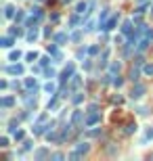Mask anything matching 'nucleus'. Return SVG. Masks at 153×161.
I'll return each instance as SVG.
<instances>
[{"label": "nucleus", "instance_id": "30", "mask_svg": "<svg viewBox=\"0 0 153 161\" xmlns=\"http://www.w3.org/2000/svg\"><path fill=\"white\" fill-rule=\"evenodd\" d=\"M11 34H13V36H21V34H23V29L15 25V27H13V29H11Z\"/></svg>", "mask_w": 153, "mask_h": 161}, {"label": "nucleus", "instance_id": "34", "mask_svg": "<svg viewBox=\"0 0 153 161\" xmlns=\"http://www.w3.org/2000/svg\"><path fill=\"white\" fill-rule=\"evenodd\" d=\"M32 147H34V142H32V140H25V142H23V151H29Z\"/></svg>", "mask_w": 153, "mask_h": 161}, {"label": "nucleus", "instance_id": "7", "mask_svg": "<svg viewBox=\"0 0 153 161\" xmlns=\"http://www.w3.org/2000/svg\"><path fill=\"white\" fill-rule=\"evenodd\" d=\"M0 105H2V109H9V107H13V105H15V98H13V96H2Z\"/></svg>", "mask_w": 153, "mask_h": 161}, {"label": "nucleus", "instance_id": "24", "mask_svg": "<svg viewBox=\"0 0 153 161\" xmlns=\"http://www.w3.org/2000/svg\"><path fill=\"white\" fill-rule=\"evenodd\" d=\"M147 140H153V130H151V128H149V130L145 132V138H143V144H145Z\"/></svg>", "mask_w": 153, "mask_h": 161}, {"label": "nucleus", "instance_id": "38", "mask_svg": "<svg viewBox=\"0 0 153 161\" xmlns=\"http://www.w3.org/2000/svg\"><path fill=\"white\" fill-rule=\"evenodd\" d=\"M15 21H17V23L23 21V13H21V11H17V15H15Z\"/></svg>", "mask_w": 153, "mask_h": 161}, {"label": "nucleus", "instance_id": "45", "mask_svg": "<svg viewBox=\"0 0 153 161\" xmlns=\"http://www.w3.org/2000/svg\"><path fill=\"white\" fill-rule=\"evenodd\" d=\"M151 13H153V6H151Z\"/></svg>", "mask_w": 153, "mask_h": 161}, {"label": "nucleus", "instance_id": "5", "mask_svg": "<svg viewBox=\"0 0 153 161\" xmlns=\"http://www.w3.org/2000/svg\"><path fill=\"white\" fill-rule=\"evenodd\" d=\"M143 94H145V86L134 82V88H132V92H130V96H132V98H141Z\"/></svg>", "mask_w": 153, "mask_h": 161}, {"label": "nucleus", "instance_id": "22", "mask_svg": "<svg viewBox=\"0 0 153 161\" xmlns=\"http://www.w3.org/2000/svg\"><path fill=\"white\" fill-rule=\"evenodd\" d=\"M130 80L139 82V67H132V71H130Z\"/></svg>", "mask_w": 153, "mask_h": 161}, {"label": "nucleus", "instance_id": "28", "mask_svg": "<svg viewBox=\"0 0 153 161\" xmlns=\"http://www.w3.org/2000/svg\"><path fill=\"white\" fill-rule=\"evenodd\" d=\"M120 67H122V65H120V63H111V73H120Z\"/></svg>", "mask_w": 153, "mask_h": 161}, {"label": "nucleus", "instance_id": "20", "mask_svg": "<svg viewBox=\"0 0 153 161\" xmlns=\"http://www.w3.org/2000/svg\"><path fill=\"white\" fill-rule=\"evenodd\" d=\"M32 15H34L36 19H42V15H44V13H42L40 6H34V9H32Z\"/></svg>", "mask_w": 153, "mask_h": 161}, {"label": "nucleus", "instance_id": "40", "mask_svg": "<svg viewBox=\"0 0 153 161\" xmlns=\"http://www.w3.org/2000/svg\"><path fill=\"white\" fill-rule=\"evenodd\" d=\"M96 52H99V46H90L88 48V55H96Z\"/></svg>", "mask_w": 153, "mask_h": 161}, {"label": "nucleus", "instance_id": "10", "mask_svg": "<svg viewBox=\"0 0 153 161\" xmlns=\"http://www.w3.org/2000/svg\"><path fill=\"white\" fill-rule=\"evenodd\" d=\"M15 15H17V13H15V6H13V4H6V6H4V17H6V19H13Z\"/></svg>", "mask_w": 153, "mask_h": 161}, {"label": "nucleus", "instance_id": "43", "mask_svg": "<svg viewBox=\"0 0 153 161\" xmlns=\"http://www.w3.org/2000/svg\"><path fill=\"white\" fill-rule=\"evenodd\" d=\"M111 103H122V96H120V94H118V96H113V98H111Z\"/></svg>", "mask_w": 153, "mask_h": 161}, {"label": "nucleus", "instance_id": "31", "mask_svg": "<svg viewBox=\"0 0 153 161\" xmlns=\"http://www.w3.org/2000/svg\"><path fill=\"white\" fill-rule=\"evenodd\" d=\"M50 159H53V161H61V159H63V153H53Z\"/></svg>", "mask_w": 153, "mask_h": 161}, {"label": "nucleus", "instance_id": "1", "mask_svg": "<svg viewBox=\"0 0 153 161\" xmlns=\"http://www.w3.org/2000/svg\"><path fill=\"white\" fill-rule=\"evenodd\" d=\"M118 19H120V15H118V13H113V15H111V17H109V19H107V21L101 25V29H103V32H109V29H113V27L118 25Z\"/></svg>", "mask_w": 153, "mask_h": 161}, {"label": "nucleus", "instance_id": "27", "mask_svg": "<svg viewBox=\"0 0 153 161\" xmlns=\"http://www.w3.org/2000/svg\"><path fill=\"white\" fill-rule=\"evenodd\" d=\"M78 23H80V13H78V15H73V17L69 19V25H78Z\"/></svg>", "mask_w": 153, "mask_h": 161}, {"label": "nucleus", "instance_id": "23", "mask_svg": "<svg viewBox=\"0 0 153 161\" xmlns=\"http://www.w3.org/2000/svg\"><path fill=\"white\" fill-rule=\"evenodd\" d=\"M143 71H145V75H153V63H147L143 67Z\"/></svg>", "mask_w": 153, "mask_h": 161}, {"label": "nucleus", "instance_id": "3", "mask_svg": "<svg viewBox=\"0 0 153 161\" xmlns=\"http://www.w3.org/2000/svg\"><path fill=\"white\" fill-rule=\"evenodd\" d=\"M99 121H101V113H99V111H90V115L84 119V124H86V126H96Z\"/></svg>", "mask_w": 153, "mask_h": 161}, {"label": "nucleus", "instance_id": "41", "mask_svg": "<svg viewBox=\"0 0 153 161\" xmlns=\"http://www.w3.org/2000/svg\"><path fill=\"white\" fill-rule=\"evenodd\" d=\"M44 73H46V78H48V80H50V78H55V69H46Z\"/></svg>", "mask_w": 153, "mask_h": 161}, {"label": "nucleus", "instance_id": "14", "mask_svg": "<svg viewBox=\"0 0 153 161\" xmlns=\"http://www.w3.org/2000/svg\"><path fill=\"white\" fill-rule=\"evenodd\" d=\"M76 13H80V15H88V4H86V2H78Z\"/></svg>", "mask_w": 153, "mask_h": 161}, {"label": "nucleus", "instance_id": "29", "mask_svg": "<svg viewBox=\"0 0 153 161\" xmlns=\"http://www.w3.org/2000/svg\"><path fill=\"white\" fill-rule=\"evenodd\" d=\"M111 84H113V86H118V88H120V86L124 84V80H122V78L118 75V78H113V80H111Z\"/></svg>", "mask_w": 153, "mask_h": 161}, {"label": "nucleus", "instance_id": "42", "mask_svg": "<svg viewBox=\"0 0 153 161\" xmlns=\"http://www.w3.org/2000/svg\"><path fill=\"white\" fill-rule=\"evenodd\" d=\"M86 52H88V50H84V48H80V50H78V59H82V57H86Z\"/></svg>", "mask_w": 153, "mask_h": 161}, {"label": "nucleus", "instance_id": "12", "mask_svg": "<svg viewBox=\"0 0 153 161\" xmlns=\"http://www.w3.org/2000/svg\"><path fill=\"white\" fill-rule=\"evenodd\" d=\"M25 88H27V90H32V92L38 90V84H36L34 78H27V80H25Z\"/></svg>", "mask_w": 153, "mask_h": 161}, {"label": "nucleus", "instance_id": "6", "mask_svg": "<svg viewBox=\"0 0 153 161\" xmlns=\"http://www.w3.org/2000/svg\"><path fill=\"white\" fill-rule=\"evenodd\" d=\"M82 121H84L82 111H73V115H71V124H73V126H80Z\"/></svg>", "mask_w": 153, "mask_h": 161}, {"label": "nucleus", "instance_id": "4", "mask_svg": "<svg viewBox=\"0 0 153 161\" xmlns=\"http://www.w3.org/2000/svg\"><path fill=\"white\" fill-rule=\"evenodd\" d=\"M73 63H67V67L63 69V73H61V84H65V82L69 80V78H73Z\"/></svg>", "mask_w": 153, "mask_h": 161}, {"label": "nucleus", "instance_id": "13", "mask_svg": "<svg viewBox=\"0 0 153 161\" xmlns=\"http://www.w3.org/2000/svg\"><path fill=\"white\" fill-rule=\"evenodd\" d=\"M76 151H78L80 155H86V153L90 151V144H88V142H80V144L76 147Z\"/></svg>", "mask_w": 153, "mask_h": 161}, {"label": "nucleus", "instance_id": "21", "mask_svg": "<svg viewBox=\"0 0 153 161\" xmlns=\"http://www.w3.org/2000/svg\"><path fill=\"white\" fill-rule=\"evenodd\" d=\"M19 59H21V50H13L9 55V61H19Z\"/></svg>", "mask_w": 153, "mask_h": 161}, {"label": "nucleus", "instance_id": "39", "mask_svg": "<svg viewBox=\"0 0 153 161\" xmlns=\"http://www.w3.org/2000/svg\"><path fill=\"white\" fill-rule=\"evenodd\" d=\"M80 38H82V32H76V34H71V40H73V42H78Z\"/></svg>", "mask_w": 153, "mask_h": 161}, {"label": "nucleus", "instance_id": "11", "mask_svg": "<svg viewBox=\"0 0 153 161\" xmlns=\"http://www.w3.org/2000/svg\"><path fill=\"white\" fill-rule=\"evenodd\" d=\"M38 40V27H29L27 32V42H36Z\"/></svg>", "mask_w": 153, "mask_h": 161}, {"label": "nucleus", "instance_id": "25", "mask_svg": "<svg viewBox=\"0 0 153 161\" xmlns=\"http://www.w3.org/2000/svg\"><path fill=\"white\" fill-rule=\"evenodd\" d=\"M132 132H136V124L134 121H130L128 126H126V134H132Z\"/></svg>", "mask_w": 153, "mask_h": 161}, {"label": "nucleus", "instance_id": "26", "mask_svg": "<svg viewBox=\"0 0 153 161\" xmlns=\"http://www.w3.org/2000/svg\"><path fill=\"white\" fill-rule=\"evenodd\" d=\"M23 132H21V130H15V134H13V138H15V140H23Z\"/></svg>", "mask_w": 153, "mask_h": 161}, {"label": "nucleus", "instance_id": "36", "mask_svg": "<svg viewBox=\"0 0 153 161\" xmlns=\"http://www.w3.org/2000/svg\"><path fill=\"white\" fill-rule=\"evenodd\" d=\"M36 59H38V52H27V61H32V63H34Z\"/></svg>", "mask_w": 153, "mask_h": 161}, {"label": "nucleus", "instance_id": "8", "mask_svg": "<svg viewBox=\"0 0 153 161\" xmlns=\"http://www.w3.org/2000/svg\"><path fill=\"white\" fill-rule=\"evenodd\" d=\"M122 34L124 36H132V21H124L122 23Z\"/></svg>", "mask_w": 153, "mask_h": 161}, {"label": "nucleus", "instance_id": "44", "mask_svg": "<svg viewBox=\"0 0 153 161\" xmlns=\"http://www.w3.org/2000/svg\"><path fill=\"white\" fill-rule=\"evenodd\" d=\"M63 2H71V0H63Z\"/></svg>", "mask_w": 153, "mask_h": 161}, {"label": "nucleus", "instance_id": "18", "mask_svg": "<svg viewBox=\"0 0 153 161\" xmlns=\"http://www.w3.org/2000/svg\"><path fill=\"white\" fill-rule=\"evenodd\" d=\"M44 90H46L48 94H55V90H57V86H55L53 82H46V84H44Z\"/></svg>", "mask_w": 153, "mask_h": 161}, {"label": "nucleus", "instance_id": "17", "mask_svg": "<svg viewBox=\"0 0 153 161\" xmlns=\"http://www.w3.org/2000/svg\"><path fill=\"white\" fill-rule=\"evenodd\" d=\"M46 155H48V151H46V149H38V151L34 153V157H36V159H44Z\"/></svg>", "mask_w": 153, "mask_h": 161}, {"label": "nucleus", "instance_id": "35", "mask_svg": "<svg viewBox=\"0 0 153 161\" xmlns=\"http://www.w3.org/2000/svg\"><path fill=\"white\" fill-rule=\"evenodd\" d=\"M99 134H101V130H90V132H88V138H96Z\"/></svg>", "mask_w": 153, "mask_h": 161}, {"label": "nucleus", "instance_id": "37", "mask_svg": "<svg viewBox=\"0 0 153 161\" xmlns=\"http://www.w3.org/2000/svg\"><path fill=\"white\" fill-rule=\"evenodd\" d=\"M0 147H2V149H4V147H9V138H6V136L0 138Z\"/></svg>", "mask_w": 153, "mask_h": 161}, {"label": "nucleus", "instance_id": "32", "mask_svg": "<svg viewBox=\"0 0 153 161\" xmlns=\"http://www.w3.org/2000/svg\"><path fill=\"white\" fill-rule=\"evenodd\" d=\"M82 98H84V96H82V92H78V94L73 96V103H76V105H80V103H82Z\"/></svg>", "mask_w": 153, "mask_h": 161}, {"label": "nucleus", "instance_id": "33", "mask_svg": "<svg viewBox=\"0 0 153 161\" xmlns=\"http://www.w3.org/2000/svg\"><path fill=\"white\" fill-rule=\"evenodd\" d=\"M50 109H57V98H50V101H48V111H50Z\"/></svg>", "mask_w": 153, "mask_h": 161}, {"label": "nucleus", "instance_id": "9", "mask_svg": "<svg viewBox=\"0 0 153 161\" xmlns=\"http://www.w3.org/2000/svg\"><path fill=\"white\" fill-rule=\"evenodd\" d=\"M67 40H69V36L65 34V32H61V34H57V36H55V44H65Z\"/></svg>", "mask_w": 153, "mask_h": 161}, {"label": "nucleus", "instance_id": "19", "mask_svg": "<svg viewBox=\"0 0 153 161\" xmlns=\"http://www.w3.org/2000/svg\"><path fill=\"white\" fill-rule=\"evenodd\" d=\"M80 84H82V75H76V73H73V80H71V88H78Z\"/></svg>", "mask_w": 153, "mask_h": 161}, {"label": "nucleus", "instance_id": "16", "mask_svg": "<svg viewBox=\"0 0 153 161\" xmlns=\"http://www.w3.org/2000/svg\"><path fill=\"white\" fill-rule=\"evenodd\" d=\"M0 46H2V48H11L13 46V38H9V36L2 38V40H0Z\"/></svg>", "mask_w": 153, "mask_h": 161}, {"label": "nucleus", "instance_id": "2", "mask_svg": "<svg viewBox=\"0 0 153 161\" xmlns=\"http://www.w3.org/2000/svg\"><path fill=\"white\" fill-rule=\"evenodd\" d=\"M23 65H19V63H15V65H6L4 67V73H9V75H23Z\"/></svg>", "mask_w": 153, "mask_h": 161}, {"label": "nucleus", "instance_id": "15", "mask_svg": "<svg viewBox=\"0 0 153 161\" xmlns=\"http://www.w3.org/2000/svg\"><path fill=\"white\" fill-rule=\"evenodd\" d=\"M109 15H111V11H109V9H103V13L99 15V25H103V23L107 21V17H109Z\"/></svg>", "mask_w": 153, "mask_h": 161}]
</instances>
